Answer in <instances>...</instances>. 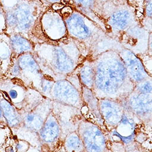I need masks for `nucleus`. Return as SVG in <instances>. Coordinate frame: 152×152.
<instances>
[{
	"label": "nucleus",
	"instance_id": "nucleus-1",
	"mask_svg": "<svg viewBox=\"0 0 152 152\" xmlns=\"http://www.w3.org/2000/svg\"><path fill=\"white\" fill-rule=\"evenodd\" d=\"M95 77L93 91L98 99L108 98L123 101L134 90L119 53L108 50L94 59Z\"/></svg>",
	"mask_w": 152,
	"mask_h": 152
},
{
	"label": "nucleus",
	"instance_id": "nucleus-2",
	"mask_svg": "<svg viewBox=\"0 0 152 152\" xmlns=\"http://www.w3.org/2000/svg\"><path fill=\"white\" fill-rule=\"evenodd\" d=\"M60 13L65 21L68 36L85 48L88 57L94 59L108 50L119 53L124 48L118 41L108 36L93 21L74 7L65 6Z\"/></svg>",
	"mask_w": 152,
	"mask_h": 152
},
{
	"label": "nucleus",
	"instance_id": "nucleus-3",
	"mask_svg": "<svg viewBox=\"0 0 152 152\" xmlns=\"http://www.w3.org/2000/svg\"><path fill=\"white\" fill-rule=\"evenodd\" d=\"M96 12L105 24L107 34L117 41L125 31L140 24L135 9L126 0H111L97 7Z\"/></svg>",
	"mask_w": 152,
	"mask_h": 152
},
{
	"label": "nucleus",
	"instance_id": "nucleus-4",
	"mask_svg": "<svg viewBox=\"0 0 152 152\" xmlns=\"http://www.w3.org/2000/svg\"><path fill=\"white\" fill-rule=\"evenodd\" d=\"M77 132L82 139L85 152H108L109 142L104 130L94 122L83 119Z\"/></svg>",
	"mask_w": 152,
	"mask_h": 152
},
{
	"label": "nucleus",
	"instance_id": "nucleus-5",
	"mask_svg": "<svg viewBox=\"0 0 152 152\" xmlns=\"http://www.w3.org/2000/svg\"><path fill=\"white\" fill-rule=\"evenodd\" d=\"M82 88L75 85L67 78L57 80L53 88L51 99L60 104L81 110L83 106Z\"/></svg>",
	"mask_w": 152,
	"mask_h": 152
},
{
	"label": "nucleus",
	"instance_id": "nucleus-6",
	"mask_svg": "<svg viewBox=\"0 0 152 152\" xmlns=\"http://www.w3.org/2000/svg\"><path fill=\"white\" fill-rule=\"evenodd\" d=\"M124 104V102H123ZM125 111L120 122L115 129L110 130L109 137L114 142H119L125 146L136 142L139 126L142 123L124 105Z\"/></svg>",
	"mask_w": 152,
	"mask_h": 152
},
{
	"label": "nucleus",
	"instance_id": "nucleus-7",
	"mask_svg": "<svg viewBox=\"0 0 152 152\" xmlns=\"http://www.w3.org/2000/svg\"><path fill=\"white\" fill-rule=\"evenodd\" d=\"M149 35L150 33L139 24L125 31L118 41L124 48L139 56L147 54Z\"/></svg>",
	"mask_w": 152,
	"mask_h": 152
},
{
	"label": "nucleus",
	"instance_id": "nucleus-8",
	"mask_svg": "<svg viewBox=\"0 0 152 152\" xmlns=\"http://www.w3.org/2000/svg\"><path fill=\"white\" fill-rule=\"evenodd\" d=\"M122 102L142 124L152 125V95L133 91Z\"/></svg>",
	"mask_w": 152,
	"mask_h": 152
},
{
	"label": "nucleus",
	"instance_id": "nucleus-9",
	"mask_svg": "<svg viewBox=\"0 0 152 152\" xmlns=\"http://www.w3.org/2000/svg\"><path fill=\"white\" fill-rule=\"evenodd\" d=\"M100 111L107 131L115 129L124 115L122 101L108 98L99 99Z\"/></svg>",
	"mask_w": 152,
	"mask_h": 152
},
{
	"label": "nucleus",
	"instance_id": "nucleus-10",
	"mask_svg": "<svg viewBox=\"0 0 152 152\" xmlns=\"http://www.w3.org/2000/svg\"><path fill=\"white\" fill-rule=\"evenodd\" d=\"M118 53L124 62L129 77L133 83L136 84L151 77L146 71L141 58L131 50L124 48Z\"/></svg>",
	"mask_w": 152,
	"mask_h": 152
},
{
	"label": "nucleus",
	"instance_id": "nucleus-11",
	"mask_svg": "<svg viewBox=\"0 0 152 152\" xmlns=\"http://www.w3.org/2000/svg\"><path fill=\"white\" fill-rule=\"evenodd\" d=\"M42 24L45 32L50 40L60 41L68 36L65 21L58 12H48L42 19Z\"/></svg>",
	"mask_w": 152,
	"mask_h": 152
},
{
	"label": "nucleus",
	"instance_id": "nucleus-12",
	"mask_svg": "<svg viewBox=\"0 0 152 152\" xmlns=\"http://www.w3.org/2000/svg\"><path fill=\"white\" fill-rule=\"evenodd\" d=\"M39 137L43 144L52 149H54L63 137L61 126L53 110L48 114L39 132Z\"/></svg>",
	"mask_w": 152,
	"mask_h": 152
},
{
	"label": "nucleus",
	"instance_id": "nucleus-13",
	"mask_svg": "<svg viewBox=\"0 0 152 152\" xmlns=\"http://www.w3.org/2000/svg\"><path fill=\"white\" fill-rule=\"evenodd\" d=\"M60 106L63 113H60L59 116L54 115L61 126L63 137L64 138L67 134L77 131L80 122L85 118L79 108L61 104H60Z\"/></svg>",
	"mask_w": 152,
	"mask_h": 152
},
{
	"label": "nucleus",
	"instance_id": "nucleus-14",
	"mask_svg": "<svg viewBox=\"0 0 152 152\" xmlns=\"http://www.w3.org/2000/svg\"><path fill=\"white\" fill-rule=\"evenodd\" d=\"M82 96L83 105L93 116V122L99 125L104 130H107L100 111L99 99L94 91L84 86L82 88Z\"/></svg>",
	"mask_w": 152,
	"mask_h": 152
},
{
	"label": "nucleus",
	"instance_id": "nucleus-15",
	"mask_svg": "<svg viewBox=\"0 0 152 152\" xmlns=\"http://www.w3.org/2000/svg\"><path fill=\"white\" fill-rule=\"evenodd\" d=\"M72 2L73 7L93 21L101 29L107 33L105 24L96 12V0H72Z\"/></svg>",
	"mask_w": 152,
	"mask_h": 152
},
{
	"label": "nucleus",
	"instance_id": "nucleus-16",
	"mask_svg": "<svg viewBox=\"0 0 152 152\" xmlns=\"http://www.w3.org/2000/svg\"><path fill=\"white\" fill-rule=\"evenodd\" d=\"M76 69L82 85L93 90L95 77L93 59L87 57Z\"/></svg>",
	"mask_w": 152,
	"mask_h": 152
},
{
	"label": "nucleus",
	"instance_id": "nucleus-17",
	"mask_svg": "<svg viewBox=\"0 0 152 152\" xmlns=\"http://www.w3.org/2000/svg\"><path fill=\"white\" fill-rule=\"evenodd\" d=\"M3 117L10 128H17L23 124V118L16 108L5 99L0 100Z\"/></svg>",
	"mask_w": 152,
	"mask_h": 152
},
{
	"label": "nucleus",
	"instance_id": "nucleus-18",
	"mask_svg": "<svg viewBox=\"0 0 152 152\" xmlns=\"http://www.w3.org/2000/svg\"><path fill=\"white\" fill-rule=\"evenodd\" d=\"M18 20L17 28L20 31L29 30L33 25L34 18L29 6L25 4L19 5L14 11Z\"/></svg>",
	"mask_w": 152,
	"mask_h": 152
},
{
	"label": "nucleus",
	"instance_id": "nucleus-19",
	"mask_svg": "<svg viewBox=\"0 0 152 152\" xmlns=\"http://www.w3.org/2000/svg\"><path fill=\"white\" fill-rule=\"evenodd\" d=\"M63 148L65 152H85V147L77 131L67 134L63 138Z\"/></svg>",
	"mask_w": 152,
	"mask_h": 152
},
{
	"label": "nucleus",
	"instance_id": "nucleus-20",
	"mask_svg": "<svg viewBox=\"0 0 152 152\" xmlns=\"http://www.w3.org/2000/svg\"><path fill=\"white\" fill-rule=\"evenodd\" d=\"M46 118L40 114L37 113H29L23 118V124L24 127L34 132L39 133L42 129Z\"/></svg>",
	"mask_w": 152,
	"mask_h": 152
},
{
	"label": "nucleus",
	"instance_id": "nucleus-21",
	"mask_svg": "<svg viewBox=\"0 0 152 152\" xmlns=\"http://www.w3.org/2000/svg\"><path fill=\"white\" fill-rule=\"evenodd\" d=\"M17 63L22 71L34 74L35 75H42L41 69L35 58L29 54H21Z\"/></svg>",
	"mask_w": 152,
	"mask_h": 152
},
{
	"label": "nucleus",
	"instance_id": "nucleus-22",
	"mask_svg": "<svg viewBox=\"0 0 152 152\" xmlns=\"http://www.w3.org/2000/svg\"><path fill=\"white\" fill-rule=\"evenodd\" d=\"M10 45L14 53L21 55L31 51L32 49L30 42L19 35H14L10 37Z\"/></svg>",
	"mask_w": 152,
	"mask_h": 152
},
{
	"label": "nucleus",
	"instance_id": "nucleus-23",
	"mask_svg": "<svg viewBox=\"0 0 152 152\" xmlns=\"http://www.w3.org/2000/svg\"><path fill=\"white\" fill-rule=\"evenodd\" d=\"M133 91L140 94L152 95V76L136 83Z\"/></svg>",
	"mask_w": 152,
	"mask_h": 152
},
{
	"label": "nucleus",
	"instance_id": "nucleus-24",
	"mask_svg": "<svg viewBox=\"0 0 152 152\" xmlns=\"http://www.w3.org/2000/svg\"><path fill=\"white\" fill-rule=\"evenodd\" d=\"M56 80L52 77H43L40 82V87L42 93L49 99H51V92Z\"/></svg>",
	"mask_w": 152,
	"mask_h": 152
},
{
	"label": "nucleus",
	"instance_id": "nucleus-25",
	"mask_svg": "<svg viewBox=\"0 0 152 152\" xmlns=\"http://www.w3.org/2000/svg\"><path fill=\"white\" fill-rule=\"evenodd\" d=\"M145 0H126L127 3L134 7L136 11V15L139 21L144 16V3Z\"/></svg>",
	"mask_w": 152,
	"mask_h": 152
},
{
	"label": "nucleus",
	"instance_id": "nucleus-26",
	"mask_svg": "<svg viewBox=\"0 0 152 152\" xmlns=\"http://www.w3.org/2000/svg\"><path fill=\"white\" fill-rule=\"evenodd\" d=\"M11 47L6 43H0V59H7L10 56Z\"/></svg>",
	"mask_w": 152,
	"mask_h": 152
},
{
	"label": "nucleus",
	"instance_id": "nucleus-27",
	"mask_svg": "<svg viewBox=\"0 0 152 152\" xmlns=\"http://www.w3.org/2000/svg\"><path fill=\"white\" fill-rule=\"evenodd\" d=\"M6 21L9 27L17 26L18 24V20L14 12H8L6 15Z\"/></svg>",
	"mask_w": 152,
	"mask_h": 152
},
{
	"label": "nucleus",
	"instance_id": "nucleus-28",
	"mask_svg": "<svg viewBox=\"0 0 152 152\" xmlns=\"http://www.w3.org/2000/svg\"><path fill=\"white\" fill-rule=\"evenodd\" d=\"M152 18V0H145L144 3V16Z\"/></svg>",
	"mask_w": 152,
	"mask_h": 152
},
{
	"label": "nucleus",
	"instance_id": "nucleus-29",
	"mask_svg": "<svg viewBox=\"0 0 152 152\" xmlns=\"http://www.w3.org/2000/svg\"><path fill=\"white\" fill-rule=\"evenodd\" d=\"M139 23L147 31L152 33V18L143 17Z\"/></svg>",
	"mask_w": 152,
	"mask_h": 152
},
{
	"label": "nucleus",
	"instance_id": "nucleus-30",
	"mask_svg": "<svg viewBox=\"0 0 152 152\" xmlns=\"http://www.w3.org/2000/svg\"><path fill=\"white\" fill-rule=\"evenodd\" d=\"M29 148V145L28 142L23 141H19L16 144V149L17 152H26Z\"/></svg>",
	"mask_w": 152,
	"mask_h": 152
},
{
	"label": "nucleus",
	"instance_id": "nucleus-31",
	"mask_svg": "<svg viewBox=\"0 0 152 152\" xmlns=\"http://www.w3.org/2000/svg\"><path fill=\"white\" fill-rule=\"evenodd\" d=\"M21 71L22 70L18 65L17 62L14 63L10 69V74L12 75H13L14 77H18V76H19L21 74Z\"/></svg>",
	"mask_w": 152,
	"mask_h": 152
},
{
	"label": "nucleus",
	"instance_id": "nucleus-32",
	"mask_svg": "<svg viewBox=\"0 0 152 152\" xmlns=\"http://www.w3.org/2000/svg\"><path fill=\"white\" fill-rule=\"evenodd\" d=\"M9 95L10 97L11 98V99H12V100H16L19 97L18 92L15 89H11L9 91Z\"/></svg>",
	"mask_w": 152,
	"mask_h": 152
},
{
	"label": "nucleus",
	"instance_id": "nucleus-33",
	"mask_svg": "<svg viewBox=\"0 0 152 152\" xmlns=\"http://www.w3.org/2000/svg\"><path fill=\"white\" fill-rule=\"evenodd\" d=\"M147 54L152 57V33H150L148 39V46Z\"/></svg>",
	"mask_w": 152,
	"mask_h": 152
},
{
	"label": "nucleus",
	"instance_id": "nucleus-34",
	"mask_svg": "<svg viewBox=\"0 0 152 152\" xmlns=\"http://www.w3.org/2000/svg\"><path fill=\"white\" fill-rule=\"evenodd\" d=\"M110 1H111V0H96V8L97 9V7Z\"/></svg>",
	"mask_w": 152,
	"mask_h": 152
},
{
	"label": "nucleus",
	"instance_id": "nucleus-35",
	"mask_svg": "<svg viewBox=\"0 0 152 152\" xmlns=\"http://www.w3.org/2000/svg\"><path fill=\"white\" fill-rule=\"evenodd\" d=\"M47 1L51 4H54V3H61V0H47Z\"/></svg>",
	"mask_w": 152,
	"mask_h": 152
},
{
	"label": "nucleus",
	"instance_id": "nucleus-36",
	"mask_svg": "<svg viewBox=\"0 0 152 152\" xmlns=\"http://www.w3.org/2000/svg\"><path fill=\"white\" fill-rule=\"evenodd\" d=\"M6 152H14V150L12 147H8L6 148Z\"/></svg>",
	"mask_w": 152,
	"mask_h": 152
},
{
	"label": "nucleus",
	"instance_id": "nucleus-37",
	"mask_svg": "<svg viewBox=\"0 0 152 152\" xmlns=\"http://www.w3.org/2000/svg\"><path fill=\"white\" fill-rule=\"evenodd\" d=\"M3 111L1 107V105H0V121H1L3 118Z\"/></svg>",
	"mask_w": 152,
	"mask_h": 152
},
{
	"label": "nucleus",
	"instance_id": "nucleus-38",
	"mask_svg": "<svg viewBox=\"0 0 152 152\" xmlns=\"http://www.w3.org/2000/svg\"><path fill=\"white\" fill-rule=\"evenodd\" d=\"M151 145H152V140H151ZM150 152H152V148H151V150Z\"/></svg>",
	"mask_w": 152,
	"mask_h": 152
},
{
	"label": "nucleus",
	"instance_id": "nucleus-39",
	"mask_svg": "<svg viewBox=\"0 0 152 152\" xmlns=\"http://www.w3.org/2000/svg\"><path fill=\"white\" fill-rule=\"evenodd\" d=\"M1 64V63H0ZM0 70H1V65H0Z\"/></svg>",
	"mask_w": 152,
	"mask_h": 152
},
{
	"label": "nucleus",
	"instance_id": "nucleus-40",
	"mask_svg": "<svg viewBox=\"0 0 152 152\" xmlns=\"http://www.w3.org/2000/svg\"><path fill=\"white\" fill-rule=\"evenodd\" d=\"M26 152H28V151H26ZM35 152H40V151H35Z\"/></svg>",
	"mask_w": 152,
	"mask_h": 152
}]
</instances>
